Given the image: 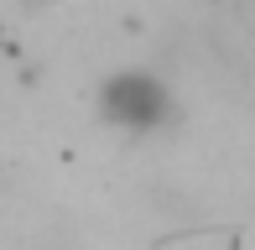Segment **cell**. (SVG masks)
Masks as SVG:
<instances>
[{
	"label": "cell",
	"mask_w": 255,
	"mask_h": 250,
	"mask_svg": "<svg viewBox=\"0 0 255 250\" xmlns=\"http://www.w3.org/2000/svg\"><path fill=\"white\" fill-rule=\"evenodd\" d=\"M99 110H104V120H110V125L146 135V130H161V125L172 120V94H167V84H161V78L141 73V68H130V73L104 78Z\"/></svg>",
	"instance_id": "cell-1"
}]
</instances>
